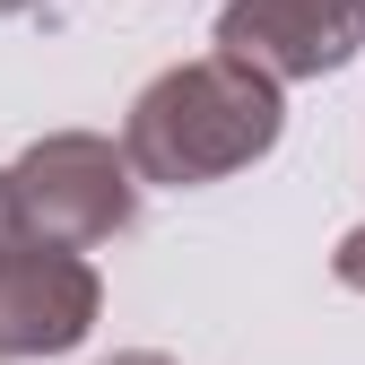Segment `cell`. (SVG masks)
<instances>
[{"mask_svg":"<svg viewBox=\"0 0 365 365\" xmlns=\"http://www.w3.org/2000/svg\"><path fill=\"white\" fill-rule=\"evenodd\" d=\"M287 130L279 78H261L235 53H200L174 61L165 78L140 87V105L122 122V157L140 182H165V192H200V182H226L261 165Z\"/></svg>","mask_w":365,"mask_h":365,"instance_id":"cell-1","label":"cell"},{"mask_svg":"<svg viewBox=\"0 0 365 365\" xmlns=\"http://www.w3.org/2000/svg\"><path fill=\"white\" fill-rule=\"evenodd\" d=\"M96 313H105L96 269L78 261V244L26 226L0 174V356H61L96 331Z\"/></svg>","mask_w":365,"mask_h":365,"instance_id":"cell-2","label":"cell"},{"mask_svg":"<svg viewBox=\"0 0 365 365\" xmlns=\"http://www.w3.org/2000/svg\"><path fill=\"white\" fill-rule=\"evenodd\" d=\"M9 174V200L26 226H43V235L61 244H113L130 217H140V174H130V157L113 140H96V130H53V140H35Z\"/></svg>","mask_w":365,"mask_h":365,"instance_id":"cell-3","label":"cell"},{"mask_svg":"<svg viewBox=\"0 0 365 365\" xmlns=\"http://www.w3.org/2000/svg\"><path fill=\"white\" fill-rule=\"evenodd\" d=\"M217 53L252 61L261 78H322L365 53V0H226Z\"/></svg>","mask_w":365,"mask_h":365,"instance_id":"cell-4","label":"cell"},{"mask_svg":"<svg viewBox=\"0 0 365 365\" xmlns=\"http://www.w3.org/2000/svg\"><path fill=\"white\" fill-rule=\"evenodd\" d=\"M331 269H339V287H356V296H365V226H348V235H339Z\"/></svg>","mask_w":365,"mask_h":365,"instance_id":"cell-5","label":"cell"},{"mask_svg":"<svg viewBox=\"0 0 365 365\" xmlns=\"http://www.w3.org/2000/svg\"><path fill=\"white\" fill-rule=\"evenodd\" d=\"M113 365H174V356H157V348H130V356H113Z\"/></svg>","mask_w":365,"mask_h":365,"instance_id":"cell-6","label":"cell"},{"mask_svg":"<svg viewBox=\"0 0 365 365\" xmlns=\"http://www.w3.org/2000/svg\"><path fill=\"white\" fill-rule=\"evenodd\" d=\"M26 9H43V0H0V18H26Z\"/></svg>","mask_w":365,"mask_h":365,"instance_id":"cell-7","label":"cell"}]
</instances>
